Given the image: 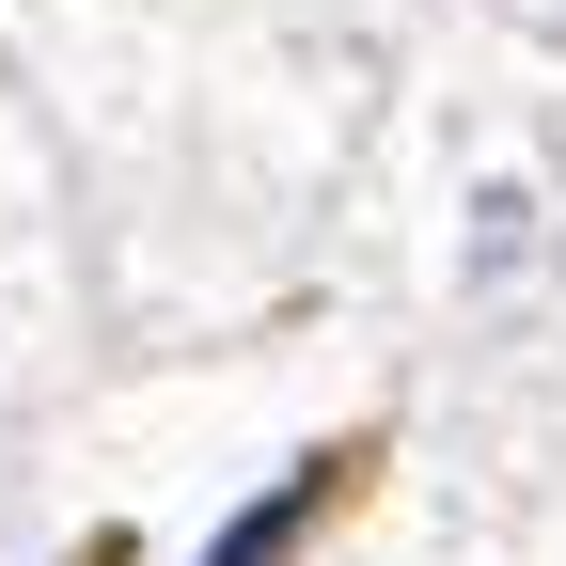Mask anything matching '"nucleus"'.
Wrapping results in <instances>:
<instances>
[{"mask_svg":"<svg viewBox=\"0 0 566 566\" xmlns=\"http://www.w3.org/2000/svg\"><path fill=\"white\" fill-rule=\"evenodd\" d=\"M315 504H331V472H283V504H252V520H237L221 551H205V566H283V551H300V520H315Z\"/></svg>","mask_w":566,"mask_h":566,"instance_id":"nucleus-1","label":"nucleus"}]
</instances>
